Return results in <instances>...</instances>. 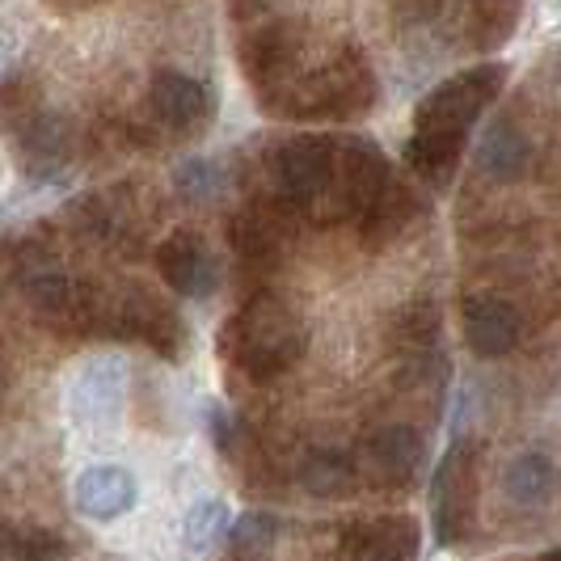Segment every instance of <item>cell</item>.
<instances>
[{
	"label": "cell",
	"mask_w": 561,
	"mask_h": 561,
	"mask_svg": "<svg viewBox=\"0 0 561 561\" xmlns=\"http://www.w3.org/2000/svg\"><path fill=\"white\" fill-rule=\"evenodd\" d=\"M364 456L371 465V473H380L389 481H405L410 473H419L422 465V435L410 431V426H385L380 435L367 439Z\"/></svg>",
	"instance_id": "obj_9"
},
{
	"label": "cell",
	"mask_w": 561,
	"mask_h": 561,
	"mask_svg": "<svg viewBox=\"0 0 561 561\" xmlns=\"http://www.w3.org/2000/svg\"><path fill=\"white\" fill-rule=\"evenodd\" d=\"M207 426H211V439L220 444V451L232 448V422H228V414L220 410V405H211V410H207Z\"/></svg>",
	"instance_id": "obj_18"
},
{
	"label": "cell",
	"mask_w": 561,
	"mask_h": 561,
	"mask_svg": "<svg viewBox=\"0 0 561 561\" xmlns=\"http://www.w3.org/2000/svg\"><path fill=\"white\" fill-rule=\"evenodd\" d=\"M431 503H435L439 545H456L469 528V511H473V448L469 444H456L444 456L439 473L431 481Z\"/></svg>",
	"instance_id": "obj_5"
},
{
	"label": "cell",
	"mask_w": 561,
	"mask_h": 561,
	"mask_svg": "<svg viewBox=\"0 0 561 561\" xmlns=\"http://www.w3.org/2000/svg\"><path fill=\"white\" fill-rule=\"evenodd\" d=\"M460 317H465V342L478 351L481 359H499L506 351H515V342H519V312L511 309L506 300L469 296Z\"/></svg>",
	"instance_id": "obj_8"
},
{
	"label": "cell",
	"mask_w": 561,
	"mask_h": 561,
	"mask_svg": "<svg viewBox=\"0 0 561 561\" xmlns=\"http://www.w3.org/2000/svg\"><path fill=\"white\" fill-rule=\"evenodd\" d=\"M419 528L410 519H380L346 545V561H414Z\"/></svg>",
	"instance_id": "obj_10"
},
{
	"label": "cell",
	"mask_w": 561,
	"mask_h": 561,
	"mask_svg": "<svg viewBox=\"0 0 561 561\" xmlns=\"http://www.w3.org/2000/svg\"><path fill=\"white\" fill-rule=\"evenodd\" d=\"M553 485H558V469L545 451H519L503 469V494L519 506L549 503Z\"/></svg>",
	"instance_id": "obj_11"
},
{
	"label": "cell",
	"mask_w": 561,
	"mask_h": 561,
	"mask_svg": "<svg viewBox=\"0 0 561 561\" xmlns=\"http://www.w3.org/2000/svg\"><path fill=\"white\" fill-rule=\"evenodd\" d=\"M173 186H178L182 198L203 203V198H211L220 191V169L211 165V161H186V165H178V173H173Z\"/></svg>",
	"instance_id": "obj_16"
},
{
	"label": "cell",
	"mask_w": 561,
	"mask_h": 561,
	"mask_svg": "<svg viewBox=\"0 0 561 561\" xmlns=\"http://www.w3.org/2000/svg\"><path fill=\"white\" fill-rule=\"evenodd\" d=\"M64 405L72 426L89 435V444H106L118 431L123 414V364L114 359H84L64 389Z\"/></svg>",
	"instance_id": "obj_3"
},
{
	"label": "cell",
	"mask_w": 561,
	"mask_h": 561,
	"mask_svg": "<svg viewBox=\"0 0 561 561\" xmlns=\"http://www.w3.org/2000/svg\"><path fill=\"white\" fill-rule=\"evenodd\" d=\"M536 561H561V549H549L545 558H536Z\"/></svg>",
	"instance_id": "obj_19"
},
{
	"label": "cell",
	"mask_w": 561,
	"mask_h": 561,
	"mask_svg": "<svg viewBox=\"0 0 561 561\" xmlns=\"http://www.w3.org/2000/svg\"><path fill=\"white\" fill-rule=\"evenodd\" d=\"M503 64H481V68H469V72L451 77L422 98L419 114H414V140H410L405 157L431 186H448L469 127L478 123L485 102L503 89Z\"/></svg>",
	"instance_id": "obj_1"
},
{
	"label": "cell",
	"mask_w": 561,
	"mask_h": 561,
	"mask_svg": "<svg viewBox=\"0 0 561 561\" xmlns=\"http://www.w3.org/2000/svg\"><path fill=\"white\" fill-rule=\"evenodd\" d=\"M157 271L186 300H207L220 287V262L198 232H173L157 250Z\"/></svg>",
	"instance_id": "obj_6"
},
{
	"label": "cell",
	"mask_w": 561,
	"mask_h": 561,
	"mask_svg": "<svg viewBox=\"0 0 561 561\" xmlns=\"http://www.w3.org/2000/svg\"><path fill=\"white\" fill-rule=\"evenodd\" d=\"M148 111L169 136H198L211 123V89L186 72H157L148 89Z\"/></svg>",
	"instance_id": "obj_4"
},
{
	"label": "cell",
	"mask_w": 561,
	"mask_h": 561,
	"mask_svg": "<svg viewBox=\"0 0 561 561\" xmlns=\"http://www.w3.org/2000/svg\"><path fill=\"white\" fill-rule=\"evenodd\" d=\"M305 325L300 317L279 305V300H253L250 309H241L220 334V351L232 367L250 371L257 380L279 376L305 355Z\"/></svg>",
	"instance_id": "obj_2"
},
{
	"label": "cell",
	"mask_w": 561,
	"mask_h": 561,
	"mask_svg": "<svg viewBox=\"0 0 561 561\" xmlns=\"http://www.w3.org/2000/svg\"><path fill=\"white\" fill-rule=\"evenodd\" d=\"M528 165V140L511 127V123H499L485 131V140L478 148V169L494 182H511L519 178V169Z\"/></svg>",
	"instance_id": "obj_12"
},
{
	"label": "cell",
	"mask_w": 561,
	"mask_h": 561,
	"mask_svg": "<svg viewBox=\"0 0 561 561\" xmlns=\"http://www.w3.org/2000/svg\"><path fill=\"white\" fill-rule=\"evenodd\" d=\"M136 499H140V485L123 465H93L72 485V503L93 524H111L118 515H127Z\"/></svg>",
	"instance_id": "obj_7"
},
{
	"label": "cell",
	"mask_w": 561,
	"mask_h": 561,
	"mask_svg": "<svg viewBox=\"0 0 561 561\" xmlns=\"http://www.w3.org/2000/svg\"><path fill=\"white\" fill-rule=\"evenodd\" d=\"M228 528H232V511H228L225 499H198L182 519V540H186L191 553H207L225 540Z\"/></svg>",
	"instance_id": "obj_13"
},
{
	"label": "cell",
	"mask_w": 561,
	"mask_h": 561,
	"mask_svg": "<svg viewBox=\"0 0 561 561\" xmlns=\"http://www.w3.org/2000/svg\"><path fill=\"white\" fill-rule=\"evenodd\" d=\"M275 536H279V519L253 511V515L241 519V528H237V549H241V553H262V549H271Z\"/></svg>",
	"instance_id": "obj_17"
},
{
	"label": "cell",
	"mask_w": 561,
	"mask_h": 561,
	"mask_svg": "<svg viewBox=\"0 0 561 561\" xmlns=\"http://www.w3.org/2000/svg\"><path fill=\"white\" fill-rule=\"evenodd\" d=\"M305 485H309L317 499H342V494H351V485H355V469L346 465V456H337V451H317L309 465H305Z\"/></svg>",
	"instance_id": "obj_14"
},
{
	"label": "cell",
	"mask_w": 561,
	"mask_h": 561,
	"mask_svg": "<svg viewBox=\"0 0 561 561\" xmlns=\"http://www.w3.org/2000/svg\"><path fill=\"white\" fill-rule=\"evenodd\" d=\"M59 549L51 536H22L9 524H0V561H56Z\"/></svg>",
	"instance_id": "obj_15"
}]
</instances>
